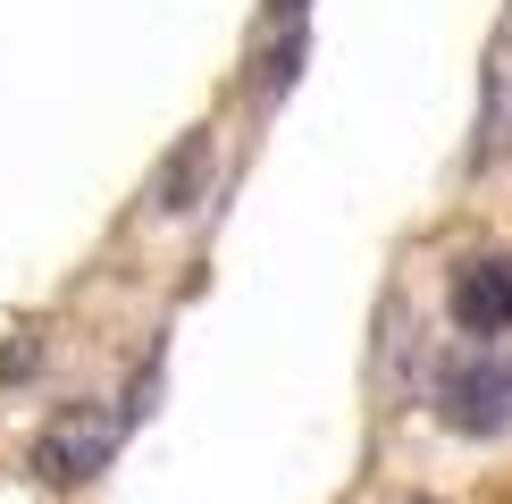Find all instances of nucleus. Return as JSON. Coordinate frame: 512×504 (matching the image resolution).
<instances>
[{
	"instance_id": "obj_5",
	"label": "nucleus",
	"mask_w": 512,
	"mask_h": 504,
	"mask_svg": "<svg viewBox=\"0 0 512 504\" xmlns=\"http://www.w3.org/2000/svg\"><path fill=\"white\" fill-rule=\"evenodd\" d=\"M202 168H210V135H185V152L168 160V177H160V210H185V202H194Z\"/></svg>"
},
{
	"instance_id": "obj_2",
	"label": "nucleus",
	"mask_w": 512,
	"mask_h": 504,
	"mask_svg": "<svg viewBox=\"0 0 512 504\" xmlns=\"http://www.w3.org/2000/svg\"><path fill=\"white\" fill-rule=\"evenodd\" d=\"M110 454H118V412H101V404H68L51 429L34 437V471L59 479V488H76V479L110 471Z\"/></svg>"
},
{
	"instance_id": "obj_4",
	"label": "nucleus",
	"mask_w": 512,
	"mask_h": 504,
	"mask_svg": "<svg viewBox=\"0 0 512 504\" xmlns=\"http://www.w3.org/2000/svg\"><path fill=\"white\" fill-rule=\"evenodd\" d=\"M512 143V51L487 59V118H479V160H496Z\"/></svg>"
},
{
	"instance_id": "obj_3",
	"label": "nucleus",
	"mask_w": 512,
	"mask_h": 504,
	"mask_svg": "<svg viewBox=\"0 0 512 504\" xmlns=\"http://www.w3.org/2000/svg\"><path fill=\"white\" fill-rule=\"evenodd\" d=\"M454 328L512 336V252H479L454 269Z\"/></svg>"
},
{
	"instance_id": "obj_1",
	"label": "nucleus",
	"mask_w": 512,
	"mask_h": 504,
	"mask_svg": "<svg viewBox=\"0 0 512 504\" xmlns=\"http://www.w3.org/2000/svg\"><path fill=\"white\" fill-rule=\"evenodd\" d=\"M437 412H445V429H462V437H496L504 420H512V362L496 345H462V353H445L437 362Z\"/></svg>"
}]
</instances>
